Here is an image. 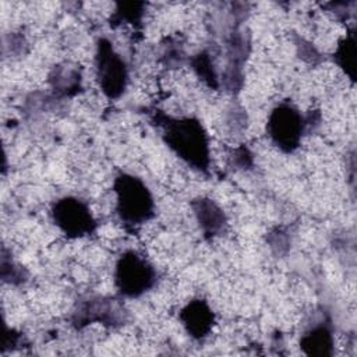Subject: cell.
<instances>
[{
    "mask_svg": "<svg viewBox=\"0 0 357 357\" xmlns=\"http://www.w3.org/2000/svg\"><path fill=\"white\" fill-rule=\"evenodd\" d=\"M156 282L153 266L138 252L126 251L120 255L114 268V283L120 294L139 297Z\"/></svg>",
    "mask_w": 357,
    "mask_h": 357,
    "instance_id": "3",
    "label": "cell"
},
{
    "mask_svg": "<svg viewBox=\"0 0 357 357\" xmlns=\"http://www.w3.org/2000/svg\"><path fill=\"white\" fill-rule=\"evenodd\" d=\"M197 220L206 236H215L220 233L226 225L223 211L211 199L201 198L194 204Z\"/></svg>",
    "mask_w": 357,
    "mask_h": 357,
    "instance_id": "8",
    "label": "cell"
},
{
    "mask_svg": "<svg viewBox=\"0 0 357 357\" xmlns=\"http://www.w3.org/2000/svg\"><path fill=\"white\" fill-rule=\"evenodd\" d=\"M116 212L121 222L139 226L153 216V197L146 184L131 174L121 173L114 178Z\"/></svg>",
    "mask_w": 357,
    "mask_h": 357,
    "instance_id": "2",
    "label": "cell"
},
{
    "mask_svg": "<svg viewBox=\"0 0 357 357\" xmlns=\"http://www.w3.org/2000/svg\"><path fill=\"white\" fill-rule=\"evenodd\" d=\"M163 126V141L185 163L206 172L209 167V139L202 124L192 117L170 119Z\"/></svg>",
    "mask_w": 357,
    "mask_h": 357,
    "instance_id": "1",
    "label": "cell"
},
{
    "mask_svg": "<svg viewBox=\"0 0 357 357\" xmlns=\"http://www.w3.org/2000/svg\"><path fill=\"white\" fill-rule=\"evenodd\" d=\"M142 3H121L119 4L116 14L113 15V18L119 20V21H128V22H138L141 15H142Z\"/></svg>",
    "mask_w": 357,
    "mask_h": 357,
    "instance_id": "12",
    "label": "cell"
},
{
    "mask_svg": "<svg viewBox=\"0 0 357 357\" xmlns=\"http://www.w3.org/2000/svg\"><path fill=\"white\" fill-rule=\"evenodd\" d=\"M192 66L195 71L209 84V85H216V74L213 70V64L206 53H199L194 60Z\"/></svg>",
    "mask_w": 357,
    "mask_h": 357,
    "instance_id": "11",
    "label": "cell"
},
{
    "mask_svg": "<svg viewBox=\"0 0 357 357\" xmlns=\"http://www.w3.org/2000/svg\"><path fill=\"white\" fill-rule=\"evenodd\" d=\"M335 60L344 73L354 79V70H356V42L354 33H347L336 46L335 50Z\"/></svg>",
    "mask_w": 357,
    "mask_h": 357,
    "instance_id": "10",
    "label": "cell"
},
{
    "mask_svg": "<svg viewBox=\"0 0 357 357\" xmlns=\"http://www.w3.org/2000/svg\"><path fill=\"white\" fill-rule=\"evenodd\" d=\"M178 318L187 331V333L194 339H204L212 331L215 324V315L212 308L205 300L195 298L185 304Z\"/></svg>",
    "mask_w": 357,
    "mask_h": 357,
    "instance_id": "7",
    "label": "cell"
},
{
    "mask_svg": "<svg viewBox=\"0 0 357 357\" xmlns=\"http://www.w3.org/2000/svg\"><path fill=\"white\" fill-rule=\"evenodd\" d=\"M305 120L301 113L289 103L278 105L268 119V135L271 141L286 153L294 152L305 131Z\"/></svg>",
    "mask_w": 357,
    "mask_h": 357,
    "instance_id": "4",
    "label": "cell"
},
{
    "mask_svg": "<svg viewBox=\"0 0 357 357\" xmlns=\"http://www.w3.org/2000/svg\"><path fill=\"white\" fill-rule=\"evenodd\" d=\"M300 347L308 356H331L333 350L331 329L325 324L315 325L301 336Z\"/></svg>",
    "mask_w": 357,
    "mask_h": 357,
    "instance_id": "9",
    "label": "cell"
},
{
    "mask_svg": "<svg viewBox=\"0 0 357 357\" xmlns=\"http://www.w3.org/2000/svg\"><path fill=\"white\" fill-rule=\"evenodd\" d=\"M95 66L98 82L105 96L109 99L120 98L127 86V66L120 54L114 52L112 43L105 38L98 42Z\"/></svg>",
    "mask_w": 357,
    "mask_h": 357,
    "instance_id": "5",
    "label": "cell"
},
{
    "mask_svg": "<svg viewBox=\"0 0 357 357\" xmlns=\"http://www.w3.org/2000/svg\"><path fill=\"white\" fill-rule=\"evenodd\" d=\"M54 225L71 238L91 234L96 229V222L88 205L74 197H64L54 202L52 208Z\"/></svg>",
    "mask_w": 357,
    "mask_h": 357,
    "instance_id": "6",
    "label": "cell"
}]
</instances>
